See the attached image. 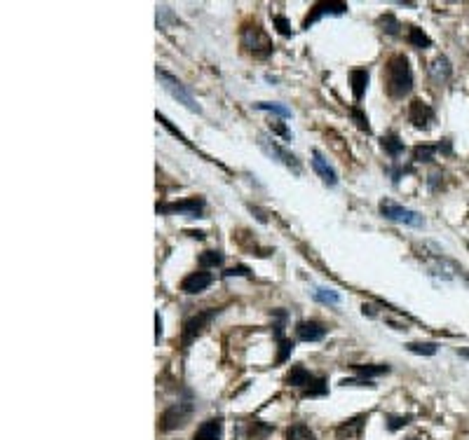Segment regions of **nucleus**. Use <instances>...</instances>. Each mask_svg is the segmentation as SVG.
Segmentation results:
<instances>
[{"label": "nucleus", "mask_w": 469, "mask_h": 440, "mask_svg": "<svg viewBox=\"0 0 469 440\" xmlns=\"http://www.w3.org/2000/svg\"><path fill=\"white\" fill-rule=\"evenodd\" d=\"M277 342H280V354H277V363H284L289 358V354L293 351V342H291V340H287V337H280Z\"/></svg>", "instance_id": "nucleus-33"}, {"label": "nucleus", "mask_w": 469, "mask_h": 440, "mask_svg": "<svg viewBox=\"0 0 469 440\" xmlns=\"http://www.w3.org/2000/svg\"><path fill=\"white\" fill-rule=\"evenodd\" d=\"M314 297H317L319 302H324V305H341V295L331 288H317L314 290Z\"/></svg>", "instance_id": "nucleus-28"}, {"label": "nucleus", "mask_w": 469, "mask_h": 440, "mask_svg": "<svg viewBox=\"0 0 469 440\" xmlns=\"http://www.w3.org/2000/svg\"><path fill=\"white\" fill-rule=\"evenodd\" d=\"M406 349H409L411 354L432 356V354H436V349H439V344H434V342H411V344H406Z\"/></svg>", "instance_id": "nucleus-27"}, {"label": "nucleus", "mask_w": 469, "mask_h": 440, "mask_svg": "<svg viewBox=\"0 0 469 440\" xmlns=\"http://www.w3.org/2000/svg\"><path fill=\"white\" fill-rule=\"evenodd\" d=\"M214 276L209 274V272L200 270V272H193V274H188L186 279L181 281V290L186 295H197L202 293V290H207L209 286H212Z\"/></svg>", "instance_id": "nucleus-11"}, {"label": "nucleus", "mask_w": 469, "mask_h": 440, "mask_svg": "<svg viewBox=\"0 0 469 440\" xmlns=\"http://www.w3.org/2000/svg\"><path fill=\"white\" fill-rule=\"evenodd\" d=\"M219 265H223V253H221V251H205L200 256V267L202 270L219 267Z\"/></svg>", "instance_id": "nucleus-25"}, {"label": "nucleus", "mask_w": 469, "mask_h": 440, "mask_svg": "<svg viewBox=\"0 0 469 440\" xmlns=\"http://www.w3.org/2000/svg\"><path fill=\"white\" fill-rule=\"evenodd\" d=\"M350 368L355 370L357 375H361L364 380H368V377H378V375L390 373V365H387V363H380V365H350Z\"/></svg>", "instance_id": "nucleus-21"}, {"label": "nucleus", "mask_w": 469, "mask_h": 440, "mask_svg": "<svg viewBox=\"0 0 469 440\" xmlns=\"http://www.w3.org/2000/svg\"><path fill=\"white\" fill-rule=\"evenodd\" d=\"M258 146L263 148V152L265 155H270L273 159H277V162H282L287 169H291L296 176L300 173V162H298V157H296L293 152H289V150H284L282 146H277L273 139H268L265 134H261L258 136Z\"/></svg>", "instance_id": "nucleus-7"}, {"label": "nucleus", "mask_w": 469, "mask_h": 440, "mask_svg": "<svg viewBox=\"0 0 469 440\" xmlns=\"http://www.w3.org/2000/svg\"><path fill=\"white\" fill-rule=\"evenodd\" d=\"M239 40H242V47L246 49L249 54H254V57H270L273 54V40H270V35L265 33V28L261 24L256 21H246L242 26V33H239Z\"/></svg>", "instance_id": "nucleus-2"}, {"label": "nucleus", "mask_w": 469, "mask_h": 440, "mask_svg": "<svg viewBox=\"0 0 469 440\" xmlns=\"http://www.w3.org/2000/svg\"><path fill=\"white\" fill-rule=\"evenodd\" d=\"M366 417H368V414H357V417H352V419H348V421H343V424L336 429V436H338V440L359 438V436H361L364 424H366Z\"/></svg>", "instance_id": "nucleus-15"}, {"label": "nucleus", "mask_w": 469, "mask_h": 440, "mask_svg": "<svg viewBox=\"0 0 469 440\" xmlns=\"http://www.w3.org/2000/svg\"><path fill=\"white\" fill-rule=\"evenodd\" d=\"M284 382H287L289 387H303V389H307L314 382V375L307 368H303V365H293V368L289 370V375L284 377Z\"/></svg>", "instance_id": "nucleus-17"}, {"label": "nucleus", "mask_w": 469, "mask_h": 440, "mask_svg": "<svg viewBox=\"0 0 469 440\" xmlns=\"http://www.w3.org/2000/svg\"><path fill=\"white\" fill-rule=\"evenodd\" d=\"M350 82H352V94H355V101H361L364 91H366V85H368V71H364V68L352 71Z\"/></svg>", "instance_id": "nucleus-18"}, {"label": "nucleus", "mask_w": 469, "mask_h": 440, "mask_svg": "<svg viewBox=\"0 0 469 440\" xmlns=\"http://www.w3.org/2000/svg\"><path fill=\"white\" fill-rule=\"evenodd\" d=\"M225 276H249V267H244V265H237V267H230L228 272H223Z\"/></svg>", "instance_id": "nucleus-36"}, {"label": "nucleus", "mask_w": 469, "mask_h": 440, "mask_svg": "<svg viewBox=\"0 0 469 440\" xmlns=\"http://www.w3.org/2000/svg\"><path fill=\"white\" fill-rule=\"evenodd\" d=\"M312 169L317 171V176L322 178L324 185H329V188H333V185L338 183V176H336V171H333V166L319 150H312Z\"/></svg>", "instance_id": "nucleus-12"}, {"label": "nucleus", "mask_w": 469, "mask_h": 440, "mask_svg": "<svg viewBox=\"0 0 469 440\" xmlns=\"http://www.w3.org/2000/svg\"><path fill=\"white\" fill-rule=\"evenodd\" d=\"M273 433V426H268V424H263V421H258V419H254V421H249V440H265Z\"/></svg>", "instance_id": "nucleus-23"}, {"label": "nucleus", "mask_w": 469, "mask_h": 440, "mask_svg": "<svg viewBox=\"0 0 469 440\" xmlns=\"http://www.w3.org/2000/svg\"><path fill=\"white\" fill-rule=\"evenodd\" d=\"M157 78H160V82L164 85V89L169 91V94L174 96L178 103H183L188 110H193V113H200V105H197L193 94H190L186 87H183L181 80H176L171 73H167V71H160V68H157Z\"/></svg>", "instance_id": "nucleus-6"}, {"label": "nucleus", "mask_w": 469, "mask_h": 440, "mask_svg": "<svg viewBox=\"0 0 469 440\" xmlns=\"http://www.w3.org/2000/svg\"><path fill=\"white\" fill-rule=\"evenodd\" d=\"M219 312H221V309L209 307V309H205V312H197V314L190 316V319L181 328V346H183V349H188V346L193 344V340L200 335L202 331H205L214 316H219Z\"/></svg>", "instance_id": "nucleus-3"}, {"label": "nucleus", "mask_w": 469, "mask_h": 440, "mask_svg": "<svg viewBox=\"0 0 469 440\" xmlns=\"http://www.w3.org/2000/svg\"><path fill=\"white\" fill-rule=\"evenodd\" d=\"M296 335L303 342H319V340L326 337V328L319 321H300L296 326Z\"/></svg>", "instance_id": "nucleus-13"}, {"label": "nucleus", "mask_w": 469, "mask_h": 440, "mask_svg": "<svg viewBox=\"0 0 469 440\" xmlns=\"http://www.w3.org/2000/svg\"><path fill=\"white\" fill-rule=\"evenodd\" d=\"M270 132H273V134H280L284 141H293V134L289 132L287 125H284L282 120H273V122H270Z\"/></svg>", "instance_id": "nucleus-34"}, {"label": "nucleus", "mask_w": 469, "mask_h": 440, "mask_svg": "<svg viewBox=\"0 0 469 440\" xmlns=\"http://www.w3.org/2000/svg\"><path fill=\"white\" fill-rule=\"evenodd\" d=\"M190 414H193V403H188V401L174 403V405L167 407L162 412V417H160V431L167 433V431L181 429V426H186L190 421Z\"/></svg>", "instance_id": "nucleus-4"}, {"label": "nucleus", "mask_w": 469, "mask_h": 440, "mask_svg": "<svg viewBox=\"0 0 469 440\" xmlns=\"http://www.w3.org/2000/svg\"><path fill=\"white\" fill-rule=\"evenodd\" d=\"M406 440H418V438H406Z\"/></svg>", "instance_id": "nucleus-38"}, {"label": "nucleus", "mask_w": 469, "mask_h": 440, "mask_svg": "<svg viewBox=\"0 0 469 440\" xmlns=\"http://www.w3.org/2000/svg\"><path fill=\"white\" fill-rule=\"evenodd\" d=\"M350 115H352V120H355V122H357V127H359V129H361V132L371 134V125H368V117H366V115H364V110L359 108V105H352Z\"/></svg>", "instance_id": "nucleus-31"}, {"label": "nucleus", "mask_w": 469, "mask_h": 440, "mask_svg": "<svg viewBox=\"0 0 469 440\" xmlns=\"http://www.w3.org/2000/svg\"><path fill=\"white\" fill-rule=\"evenodd\" d=\"M378 26L385 30V33H390V35H397L399 33V28H401V24L397 21V17L394 15H382L380 19H378Z\"/></svg>", "instance_id": "nucleus-29"}, {"label": "nucleus", "mask_w": 469, "mask_h": 440, "mask_svg": "<svg viewBox=\"0 0 469 440\" xmlns=\"http://www.w3.org/2000/svg\"><path fill=\"white\" fill-rule=\"evenodd\" d=\"M205 202L197 200H186V202H174V204H157V213H188L190 218H200Z\"/></svg>", "instance_id": "nucleus-10"}, {"label": "nucleus", "mask_w": 469, "mask_h": 440, "mask_svg": "<svg viewBox=\"0 0 469 440\" xmlns=\"http://www.w3.org/2000/svg\"><path fill=\"white\" fill-rule=\"evenodd\" d=\"M326 391H329V387H326L324 377H314V382L305 389L303 396H310V398H312V396H324Z\"/></svg>", "instance_id": "nucleus-32"}, {"label": "nucleus", "mask_w": 469, "mask_h": 440, "mask_svg": "<svg viewBox=\"0 0 469 440\" xmlns=\"http://www.w3.org/2000/svg\"><path fill=\"white\" fill-rule=\"evenodd\" d=\"M380 213L385 215L387 220L404 222V225H411V227H423L425 225V218L418 213V211H411V209L401 206V204L392 202V200H382L380 202Z\"/></svg>", "instance_id": "nucleus-5"}, {"label": "nucleus", "mask_w": 469, "mask_h": 440, "mask_svg": "<svg viewBox=\"0 0 469 440\" xmlns=\"http://www.w3.org/2000/svg\"><path fill=\"white\" fill-rule=\"evenodd\" d=\"M427 71H429V78L434 80L436 85H446L450 76H453V66H450V61L443 57V54H439L436 59H432Z\"/></svg>", "instance_id": "nucleus-14"}, {"label": "nucleus", "mask_w": 469, "mask_h": 440, "mask_svg": "<svg viewBox=\"0 0 469 440\" xmlns=\"http://www.w3.org/2000/svg\"><path fill=\"white\" fill-rule=\"evenodd\" d=\"M439 152V146H416L413 148V162H432Z\"/></svg>", "instance_id": "nucleus-24"}, {"label": "nucleus", "mask_w": 469, "mask_h": 440, "mask_svg": "<svg viewBox=\"0 0 469 440\" xmlns=\"http://www.w3.org/2000/svg\"><path fill=\"white\" fill-rule=\"evenodd\" d=\"M406 40H409V45H413L416 49H425L432 45V38L418 26H409V30H406Z\"/></svg>", "instance_id": "nucleus-20"}, {"label": "nucleus", "mask_w": 469, "mask_h": 440, "mask_svg": "<svg viewBox=\"0 0 469 440\" xmlns=\"http://www.w3.org/2000/svg\"><path fill=\"white\" fill-rule=\"evenodd\" d=\"M160 337H162V316L160 312L155 314V342L160 344Z\"/></svg>", "instance_id": "nucleus-37"}, {"label": "nucleus", "mask_w": 469, "mask_h": 440, "mask_svg": "<svg viewBox=\"0 0 469 440\" xmlns=\"http://www.w3.org/2000/svg\"><path fill=\"white\" fill-rule=\"evenodd\" d=\"M436 115H434V108H432L429 103H425L423 98H413L411 105H409V122L416 129H423V132H429L432 125H434Z\"/></svg>", "instance_id": "nucleus-8"}, {"label": "nucleus", "mask_w": 469, "mask_h": 440, "mask_svg": "<svg viewBox=\"0 0 469 440\" xmlns=\"http://www.w3.org/2000/svg\"><path fill=\"white\" fill-rule=\"evenodd\" d=\"M287 440H317V438H314V433L310 431V426L298 421V424L287 429Z\"/></svg>", "instance_id": "nucleus-22"}, {"label": "nucleus", "mask_w": 469, "mask_h": 440, "mask_svg": "<svg viewBox=\"0 0 469 440\" xmlns=\"http://www.w3.org/2000/svg\"><path fill=\"white\" fill-rule=\"evenodd\" d=\"M256 108H258V110H268V113H273V115H277V117H282V120L291 117V110H289L287 105H282V103H268V101H261V103H256Z\"/></svg>", "instance_id": "nucleus-26"}, {"label": "nucleus", "mask_w": 469, "mask_h": 440, "mask_svg": "<svg viewBox=\"0 0 469 440\" xmlns=\"http://www.w3.org/2000/svg\"><path fill=\"white\" fill-rule=\"evenodd\" d=\"M350 8L348 3H341V0H329V3H317L312 5L310 15L303 19V28H310L314 21H319L322 17H338V15H345Z\"/></svg>", "instance_id": "nucleus-9"}, {"label": "nucleus", "mask_w": 469, "mask_h": 440, "mask_svg": "<svg viewBox=\"0 0 469 440\" xmlns=\"http://www.w3.org/2000/svg\"><path fill=\"white\" fill-rule=\"evenodd\" d=\"M411 421H413V414H390V417H387V429L399 431L404 429L406 424H411Z\"/></svg>", "instance_id": "nucleus-30"}, {"label": "nucleus", "mask_w": 469, "mask_h": 440, "mask_svg": "<svg viewBox=\"0 0 469 440\" xmlns=\"http://www.w3.org/2000/svg\"><path fill=\"white\" fill-rule=\"evenodd\" d=\"M380 146H382V150L390 155V157H399V155L404 152V141H401L394 132L382 136V139H380Z\"/></svg>", "instance_id": "nucleus-19"}, {"label": "nucleus", "mask_w": 469, "mask_h": 440, "mask_svg": "<svg viewBox=\"0 0 469 440\" xmlns=\"http://www.w3.org/2000/svg\"><path fill=\"white\" fill-rule=\"evenodd\" d=\"M382 82H385L387 94L392 98H404L413 89V71L409 59L404 54H392L382 71Z\"/></svg>", "instance_id": "nucleus-1"}, {"label": "nucleus", "mask_w": 469, "mask_h": 440, "mask_svg": "<svg viewBox=\"0 0 469 440\" xmlns=\"http://www.w3.org/2000/svg\"><path fill=\"white\" fill-rule=\"evenodd\" d=\"M221 436H223V419L212 417L195 431L193 440H221Z\"/></svg>", "instance_id": "nucleus-16"}, {"label": "nucleus", "mask_w": 469, "mask_h": 440, "mask_svg": "<svg viewBox=\"0 0 469 440\" xmlns=\"http://www.w3.org/2000/svg\"><path fill=\"white\" fill-rule=\"evenodd\" d=\"M273 21H275V26L280 28V33H282V35H291V24L287 21V17L275 15V17H273Z\"/></svg>", "instance_id": "nucleus-35"}]
</instances>
